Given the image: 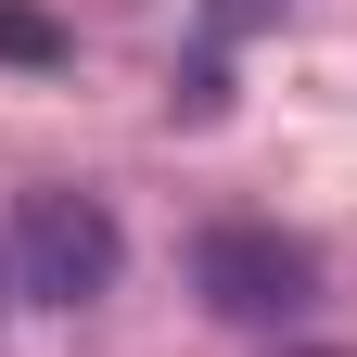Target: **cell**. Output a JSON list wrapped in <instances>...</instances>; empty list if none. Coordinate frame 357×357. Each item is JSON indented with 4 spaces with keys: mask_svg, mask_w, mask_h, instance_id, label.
Listing matches in <instances>:
<instances>
[{
    "mask_svg": "<svg viewBox=\"0 0 357 357\" xmlns=\"http://www.w3.org/2000/svg\"><path fill=\"white\" fill-rule=\"evenodd\" d=\"M281 357H332V344H281Z\"/></svg>",
    "mask_w": 357,
    "mask_h": 357,
    "instance_id": "8992f818",
    "label": "cell"
},
{
    "mask_svg": "<svg viewBox=\"0 0 357 357\" xmlns=\"http://www.w3.org/2000/svg\"><path fill=\"white\" fill-rule=\"evenodd\" d=\"M192 294L217 306V319H243V332H281V319L319 306V255H306L294 230H268V217H230V230L192 243Z\"/></svg>",
    "mask_w": 357,
    "mask_h": 357,
    "instance_id": "7a4b0ae2",
    "label": "cell"
},
{
    "mask_svg": "<svg viewBox=\"0 0 357 357\" xmlns=\"http://www.w3.org/2000/svg\"><path fill=\"white\" fill-rule=\"evenodd\" d=\"M255 13H268V0H217V26H255Z\"/></svg>",
    "mask_w": 357,
    "mask_h": 357,
    "instance_id": "277c9868",
    "label": "cell"
},
{
    "mask_svg": "<svg viewBox=\"0 0 357 357\" xmlns=\"http://www.w3.org/2000/svg\"><path fill=\"white\" fill-rule=\"evenodd\" d=\"M0 52H13V64H52V52H64V38H52V26H38V13H0Z\"/></svg>",
    "mask_w": 357,
    "mask_h": 357,
    "instance_id": "3957f363",
    "label": "cell"
},
{
    "mask_svg": "<svg viewBox=\"0 0 357 357\" xmlns=\"http://www.w3.org/2000/svg\"><path fill=\"white\" fill-rule=\"evenodd\" d=\"M0 306H13V243H0Z\"/></svg>",
    "mask_w": 357,
    "mask_h": 357,
    "instance_id": "5b68a950",
    "label": "cell"
},
{
    "mask_svg": "<svg viewBox=\"0 0 357 357\" xmlns=\"http://www.w3.org/2000/svg\"><path fill=\"white\" fill-rule=\"evenodd\" d=\"M0 243H13V294H26V306H102L115 268H128L102 192H26Z\"/></svg>",
    "mask_w": 357,
    "mask_h": 357,
    "instance_id": "6da1fadb",
    "label": "cell"
}]
</instances>
